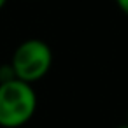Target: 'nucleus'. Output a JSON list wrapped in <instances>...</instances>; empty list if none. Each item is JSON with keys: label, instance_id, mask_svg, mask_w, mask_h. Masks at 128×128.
<instances>
[{"label": "nucleus", "instance_id": "2", "mask_svg": "<svg viewBox=\"0 0 128 128\" xmlns=\"http://www.w3.org/2000/svg\"><path fill=\"white\" fill-rule=\"evenodd\" d=\"M9 65L16 79L34 84L51 70L53 51L49 44L40 39H26L14 49Z\"/></svg>", "mask_w": 128, "mask_h": 128}, {"label": "nucleus", "instance_id": "5", "mask_svg": "<svg viewBox=\"0 0 128 128\" xmlns=\"http://www.w3.org/2000/svg\"><path fill=\"white\" fill-rule=\"evenodd\" d=\"M114 128H128V124H126V123H123V124H118V126H114Z\"/></svg>", "mask_w": 128, "mask_h": 128}, {"label": "nucleus", "instance_id": "3", "mask_svg": "<svg viewBox=\"0 0 128 128\" xmlns=\"http://www.w3.org/2000/svg\"><path fill=\"white\" fill-rule=\"evenodd\" d=\"M116 2V6L119 7V11L124 14V16H128V0H114Z\"/></svg>", "mask_w": 128, "mask_h": 128}, {"label": "nucleus", "instance_id": "6", "mask_svg": "<svg viewBox=\"0 0 128 128\" xmlns=\"http://www.w3.org/2000/svg\"><path fill=\"white\" fill-rule=\"evenodd\" d=\"M126 124H128V110H126Z\"/></svg>", "mask_w": 128, "mask_h": 128}, {"label": "nucleus", "instance_id": "1", "mask_svg": "<svg viewBox=\"0 0 128 128\" xmlns=\"http://www.w3.org/2000/svg\"><path fill=\"white\" fill-rule=\"evenodd\" d=\"M37 110V93L32 84L9 79L0 82V126L20 128L26 124Z\"/></svg>", "mask_w": 128, "mask_h": 128}, {"label": "nucleus", "instance_id": "4", "mask_svg": "<svg viewBox=\"0 0 128 128\" xmlns=\"http://www.w3.org/2000/svg\"><path fill=\"white\" fill-rule=\"evenodd\" d=\"M6 4H7V0H0V9H4Z\"/></svg>", "mask_w": 128, "mask_h": 128}]
</instances>
